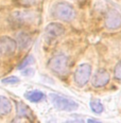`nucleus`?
Segmentation results:
<instances>
[{
  "label": "nucleus",
  "instance_id": "f257e3e1",
  "mask_svg": "<svg viewBox=\"0 0 121 123\" xmlns=\"http://www.w3.org/2000/svg\"><path fill=\"white\" fill-rule=\"evenodd\" d=\"M48 68L58 76H66L69 73V57L64 53H56L49 60Z\"/></svg>",
  "mask_w": 121,
  "mask_h": 123
},
{
  "label": "nucleus",
  "instance_id": "f03ea898",
  "mask_svg": "<svg viewBox=\"0 0 121 123\" xmlns=\"http://www.w3.org/2000/svg\"><path fill=\"white\" fill-rule=\"evenodd\" d=\"M51 14L54 18L62 21H71L76 17V10L67 2H56L52 6Z\"/></svg>",
  "mask_w": 121,
  "mask_h": 123
},
{
  "label": "nucleus",
  "instance_id": "7ed1b4c3",
  "mask_svg": "<svg viewBox=\"0 0 121 123\" xmlns=\"http://www.w3.org/2000/svg\"><path fill=\"white\" fill-rule=\"evenodd\" d=\"M49 99H50L51 103L53 104V106L58 111H76L79 108V104L76 102H74L73 100L65 98L60 94L55 93H50L49 94Z\"/></svg>",
  "mask_w": 121,
  "mask_h": 123
},
{
  "label": "nucleus",
  "instance_id": "20e7f679",
  "mask_svg": "<svg viewBox=\"0 0 121 123\" xmlns=\"http://www.w3.org/2000/svg\"><path fill=\"white\" fill-rule=\"evenodd\" d=\"M91 76V66L87 63L80 64L73 73V82L78 87H84Z\"/></svg>",
  "mask_w": 121,
  "mask_h": 123
},
{
  "label": "nucleus",
  "instance_id": "39448f33",
  "mask_svg": "<svg viewBox=\"0 0 121 123\" xmlns=\"http://www.w3.org/2000/svg\"><path fill=\"white\" fill-rule=\"evenodd\" d=\"M105 27L108 30H116L121 27V14L115 9H110L105 15Z\"/></svg>",
  "mask_w": 121,
  "mask_h": 123
},
{
  "label": "nucleus",
  "instance_id": "423d86ee",
  "mask_svg": "<svg viewBox=\"0 0 121 123\" xmlns=\"http://www.w3.org/2000/svg\"><path fill=\"white\" fill-rule=\"evenodd\" d=\"M109 79H110V75L108 71L104 68H100L92 75L91 84L96 88H101V87H104L105 85H107V83L109 82Z\"/></svg>",
  "mask_w": 121,
  "mask_h": 123
},
{
  "label": "nucleus",
  "instance_id": "0eeeda50",
  "mask_svg": "<svg viewBox=\"0 0 121 123\" xmlns=\"http://www.w3.org/2000/svg\"><path fill=\"white\" fill-rule=\"evenodd\" d=\"M18 47L17 42L9 36L0 37V53L2 55H11L15 52L16 48Z\"/></svg>",
  "mask_w": 121,
  "mask_h": 123
},
{
  "label": "nucleus",
  "instance_id": "6e6552de",
  "mask_svg": "<svg viewBox=\"0 0 121 123\" xmlns=\"http://www.w3.org/2000/svg\"><path fill=\"white\" fill-rule=\"evenodd\" d=\"M65 28L64 25H62L61 24L57 22H52V24H49L45 29V36L49 40L55 39V38L62 36V35L65 33Z\"/></svg>",
  "mask_w": 121,
  "mask_h": 123
},
{
  "label": "nucleus",
  "instance_id": "1a4fd4ad",
  "mask_svg": "<svg viewBox=\"0 0 121 123\" xmlns=\"http://www.w3.org/2000/svg\"><path fill=\"white\" fill-rule=\"evenodd\" d=\"M13 17L19 24H32L37 19V14L32 11H17L13 13Z\"/></svg>",
  "mask_w": 121,
  "mask_h": 123
},
{
  "label": "nucleus",
  "instance_id": "9d476101",
  "mask_svg": "<svg viewBox=\"0 0 121 123\" xmlns=\"http://www.w3.org/2000/svg\"><path fill=\"white\" fill-rule=\"evenodd\" d=\"M16 42H17L18 47L21 50H24V49H27V48L30 47L31 43H32V37H31V35L28 34V33L20 32V33L17 34Z\"/></svg>",
  "mask_w": 121,
  "mask_h": 123
},
{
  "label": "nucleus",
  "instance_id": "9b49d317",
  "mask_svg": "<svg viewBox=\"0 0 121 123\" xmlns=\"http://www.w3.org/2000/svg\"><path fill=\"white\" fill-rule=\"evenodd\" d=\"M12 103L9 98L0 94V116H6L12 111Z\"/></svg>",
  "mask_w": 121,
  "mask_h": 123
},
{
  "label": "nucleus",
  "instance_id": "f8f14e48",
  "mask_svg": "<svg viewBox=\"0 0 121 123\" xmlns=\"http://www.w3.org/2000/svg\"><path fill=\"white\" fill-rule=\"evenodd\" d=\"M25 98L31 102L37 103V102H40L45 99V94L38 90H29L25 93Z\"/></svg>",
  "mask_w": 121,
  "mask_h": 123
},
{
  "label": "nucleus",
  "instance_id": "ddd939ff",
  "mask_svg": "<svg viewBox=\"0 0 121 123\" xmlns=\"http://www.w3.org/2000/svg\"><path fill=\"white\" fill-rule=\"evenodd\" d=\"M17 116L18 117H31L32 116V111H30V108L27 106L25 104H24L22 102H18L17 103Z\"/></svg>",
  "mask_w": 121,
  "mask_h": 123
},
{
  "label": "nucleus",
  "instance_id": "4468645a",
  "mask_svg": "<svg viewBox=\"0 0 121 123\" xmlns=\"http://www.w3.org/2000/svg\"><path fill=\"white\" fill-rule=\"evenodd\" d=\"M89 105H90V109L95 114H101V112L104 111V106H103V104L100 102V100H98V99L91 100Z\"/></svg>",
  "mask_w": 121,
  "mask_h": 123
},
{
  "label": "nucleus",
  "instance_id": "2eb2a0df",
  "mask_svg": "<svg viewBox=\"0 0 121 123\" xmlns=\"http://www.w3.org/2000/svg\"><path fill=\"white\" fill-rule=\"evenodd\" d=\"M34 62V57H33L32 55H28V56H25V57L24 58V61L21 62V63L19 64V66H18V69H25V68H27L29 65H31V64Z\"/></svg>",
  "mask_w": 121,
  "mask_h": 123
},
{
  "label": "nucleus",
  "instance_id": "dca6fc26",
  "mask_svg": "<svg viewBox=\"0 0 121 123\" xmlns=\"http://www.w3.org/2000/svg\"><path fill=\"white\" fill-rule=\"evenodd\" d=\"M18 2L24 6H33L40 2V0H18Z\"/></svg>",
  "mask_w": 121,
  "mask_h": 123
},
{
  "label": "nucleus",
  "instance_id": "f3484780",
  "mask_svg": "<svg viewBox=\"0 0 121 123\" xmlns=\"http://www.w3.org/2000/svg\"><path fill=\"white\" fill-rule=\"evenodd\" d=\"M1 82H2V84H18L19 79L17 76H9V78L3 79Z\"/></svg>",
  "mask_w": 121,
  "mask_h": 123
},
{
  "label": "nucleus",
  "instance_id": "a211bd4d",
  "mask_svg": "<svg viewBox=\"0 0 121 123\" xmlns=\"http://www.w3.org/2000/svg\"><path fill=\"white\" fill-rule=\"evenodd\" d=\"M114 74H115V78L117 79V80H121V61L116 65Z\"/></svg>",
  "mask_w": 121,
  "mask_h": 123
},
{
  "label": "nucleus",
  "instance_id": "6ab92c4d",
  "mask_svg": "<svg viewBox=\"0 0 121 123\" xmlns=\"http://www.w3.org/2000/svg\"><path fill=\"white\" fill-rule=\"evenodd\" d=\"M22 74H25V75H31V74H33V70H32V69H29V70H25Z\"/></svg>",
  "mask_w": 121,
  "mask_h": 123
},
{
  "label": "nucleus",
  "instance_id": "aec40b11",
  "mask_svg": "<svg viewBox=\"0 0 121 123\" xmlns=\"http://www.w3.org/2000/svg\"><path fill=\"white\" fill-rule=\"evenodd\" d=\"M87 121H88V122H100L99 120H97V119H88Z\"/></svg>",
  "mask_w": 121,
  "mask_h": 123
},
{
  "label": "nucleus",
  "instance_id": "412c9836",
  "mask_svg": "<svg viewBox=\"0 0 121 123\" xmlns=\"http://www.w3.org/2000/svg\"><path fill=\"white\" fill-rule=\"evenodd\" d=\"M0 54H1V53H0Z\"/></svg>",
  "mask_w": 121,
  "mask_h": 123
}]
</instances>
